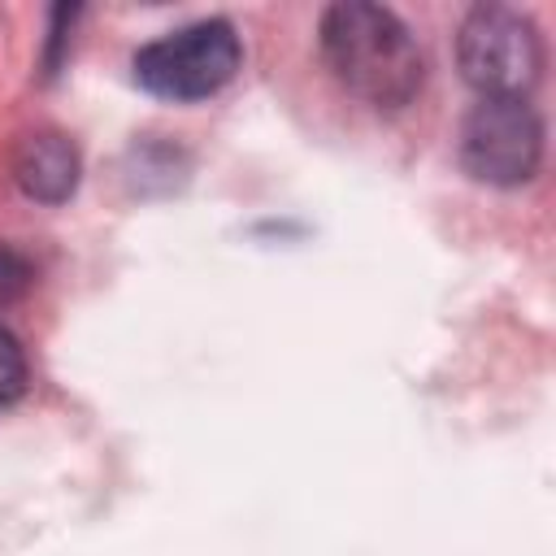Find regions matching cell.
I'll list each match as a JSON object with an SVG mask.
<instances>
[{"mask_svg": "<svg viewBox=\"0 0 556 556\" xmlns=\"http://www.w3.org/2000/svg\"><path fill=\"white\" fill-rule=\"evenodd\" d=\"M456 61L465 83L478 91V100L482 96L526 100V91L539 83V70H543V39L521 9L478 4L460 22Z\"/></svg>", "mask_w": 556, "mask_h": 556, "instance_id": "3", "label": "cell"}, {"mask_svg": "<svg viewBox=\"0 0 556 556\" xmlns=\"http://www.w3.org/2000/svg\"><path fill=\"white\" fill-rule=\"evenodd\" d=\"M130 65L135 83L161 100H204L239 74L243 43L230 22L208 17L143 43Z\"/></svg>", "mask_w": 556, "mask_h": 556, "instance_id": "2", "label": "cell"}, {"mask_svg": "<svg viewBox=\"0 0 556 556\" xmlns=\"http://www.w3.org/2000/svg\"><path fill=\"white\" fill-rule=\"evenodd\" d=\"M26 287H30V261L13 248H0V308L22 300Z\"/></svg>", "mask_w": 556, "mask_h": 556, "instance_id": "7", "label": "cell"}, {"mask_svg": "<svg viewBox=\"0 0 556 556\" xmlns=\"http://www.w3.org/2000/svg\"><path fill=\"white\" fill-rule=\"evenodd\" d=\"M321 56L330 74L374 109H404L426 83V56L413 30L391 9L365 0L326 9Z\"/></svg>", "mask_w": 556, "mask_h": 556, "instance_id": "1", "label": "cell"}, {"mask_svg": "<svg viewBox=\"0 0 556 556\" xmlns=\"http://www.w3.org/2000/svg\"><path fill=\"white\" fill-rule=\"evenodd\" d=\"M22 387H26V352H22L17 334L0 326V408L13 404L22 395Z\"/></svg>", "mask_w": 556, "mask_h": 556, "instance_id": "6", "label": "cell"}, {"mask_svg": "<svg viewBox=\"0 0 556 556\" xmlns=\"http://www.w3.org/2000/svg\"><path fill=\"white\" fill-rule=\"evenodd\" d=\"M460 161L478 182L521 187L543 161V122L526 100L482 96L460 126Z\"/></svg>", "mask_w": 556, "mask_h": 556, "instance_id": "4", "label": "cell"}, {"mask_svg": "<svg viewBox=\"0 0 556 556\" xmlns=\"http://www.w3.org/2000/svg\"><path fill=\"white\" fill-rule=\"evenodd\" d=\"M13 178L30 200L61 204L78 187V148L56 130L26 135L13 152Z\"/></svg>", "mask_w": 556, "mask_h": 556, "instance_id": "5", "label": "cell"}]
</instances>
